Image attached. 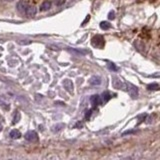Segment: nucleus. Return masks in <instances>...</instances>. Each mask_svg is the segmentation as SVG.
Listing matches in <instances>:
<instances>
[{
  "label": "nucleus",
  "instance_id": "nucleus-1",
  "mask_svg": "<svg viewBox=\"0 0 160 160\" xmlns=\"http://www.w3.org/2000/svg\"><path fill=\"white\" fill-rule=\"evenodd\" d=\"M16 8H17L19 13L27 16V17H33V16L36 15V8L25 1L18 2L17 5H16Z\"/></svg>",
  "mask_w": 160,
  "mask_h": 160
},
{
  "label": "nucleus",
  "instance_id": "nucleus-2",
  "mask_svg": "<svg viewBox=\"0 0 160 160\" xmlns=\"http://www.w3.org/2000/svg\"><path fill=\"white\" fill-rule=\"evenodd\" d=\"M105 42H104V38H103L101 35H96V36L93 37L92 39V45L95 46L97 48H103Z\"/></svg>",
  "mask_w": 160,
  "mask_h": 160
},
{
  "label": "nucleus",
  "instance_id": "nucleus-3",
  "mask_svg": "<svg viewBox=\"0 0 160 160\" xmlns=\"http://www.w3.org/2000/svg\"><path fill=\"white\" fill-rule=\"evenodd\" d=\"M126 86H127V91L129 93V95L131 96L132 98H136L138 96V88L137 86L133 85L131 83H126Z\"/></svg>",
  "mask_w": 160,
  "mask_h": 160
},
{
  "label": "nucleus",
  "instance_id": "nucleus-4",
  "mask_svg": "<svg viewBox=\"0 0 160 160\" xmlns=\"http://www.w3.org/2000/svg\"><path fill=\"white\" fill-rule=\"evenodd\" d=\"M25 139L27 141H30V142H35V141L38 140V134L36 133L35 131H28L26 134L24 135Z\"/></svg>",
  "mask_w": 160,
  "mask_h": 160
},
{
  "label": "nucleus",
  "instance_id": "nucleus-5",
  "mask_svg": "<svg viewBox=\"0 0 160 160\" xmlns=\"http://www.w3.org/2000/svg\"><path fill=\"white\" fill-rule=\"evenodd\" d=\"M63 87H64L65 90H66L67 92H69V93H72L73 89H74V85H73L72 81L69 79L63 80Z\"/></svg>",
  "mask_w": 160,
  "mask_h": 160
},
{
  "label": "nucleus",
  "instance_id": "nucleus-6",
  "mask_svg": "<svg viewBox=\"0 0 160 160\" xmlns=\"http://www.w3.org/2000/svg\"><path fill=\"white\" fill-rule=\"evenodd\" d=\"M111 83H112V86L114 88H116V89H120V88H122V86H123V84H122V81L120 80L118 77L115 76V75H113L112 77H111Z\"/></svg>",
  "mask_w": 160,
  "mask_h": 160
},
{
  "label": "nucleus",
  "instance_id": "nucleus-7",
  "mask_svg": "<svg viewBox=\"0 0 160 160\" xmlns=\"http://www.w3.org/2000/svg\"><path fill=\"white\" fill-rule=\"evenodd\" d=\"M90 102H91V104L93 105V106H97V105H99L101 103L100 96L98 95V94H94V95H92L91 97H90Z\"/></svg>",
  "mask_w": 160,
  "mask_h": 160
},
{
  "label": "nucleus",
  "instance_id": "nucleus-8",
  "mask_svg": "<svg viewBox=\"0 0 160 160\" xmlns=\"http://www.w3.org/2000/svg\"><path fill=\"white\" fill-rule=\"evenodd\" d=\"M89 84L92 86H96V85H100L101 84V78L99 76H92L91 78L89 79Z\"/></svg>",
  "mask_w": 160,
  "mask_h": 160
},
{
  "label": "nucleus",
  "instance_id": "nucleus-9",
  "mask_svg": "<svg viewBox=\"0 0 160 160\" xmlns=\"http://www.w3.org/2000/svg\"><path fill=\"white\" fill-rule=\"evenodd\" d=\"M51 8V2L50 1H44L40 6V10L41 11H47Z\"/></svg>",
  "mask_w": 160,
  "mask_h": 160
},
{
  "label": "nucleus",
  "instance_id": "nucleus-10",
  "mask_svg": "<svg viewBox=\"0 0 160 160\" xmlns=\"http://www.w3.org/2000/svg\"><path fill=\"white\" fill-rule=\"evenodd\" d=\"M111 98L110 94H109V92L105 91L102 93V95L100 96V100H101V103H106L107 101H108L109 99Z\"/></svg>",
  "mask_w": 160,
  "mask_h": 160
},
{
  "label": "nucleus",
  "instance_id": "nucleus-11",
  "mask_svg": "<svg viewBox=\"0 0 160 160\" xmlns=\"http://www.w3.org/2000/svg\"><path fill=\"white\" fill-rule=\"evenodd\" d=\"M9 136L12 138V139H18V138L21 137V133L18 130L14 129V130H11L9 133Z\"/></svg>",
  "mask_w": 160,
  "mask_h": 160
},
{
  "label": "nucleus",
  "instance_id": "nucleus-12",
  "mask_svg": "<svg viewBox=\"0 0 160 160\" xmlns=\"http://www.w3.org/2000/svg\"><path fill=\"white\" fill-rule=\"evenodd\" d=\"M65 127V124L64 123H58V124H56V125H54V126H52V131L53 132H59L61 131V130L63 129V128Z\"/></svg>",
  "mask_w": 160,
  "mask_h": 160
},
{
  "label": "nucleus",
  "instance_id": "nucleus-13",
  "mask_svg": "<svg viewBox=\"0 0 160 160\" xmlns=\"http://www.w3.org/2000/svg\"><path fill=\"white\" fill-rule=\"evenodd\" d=\"M110 27H111L110 23L107 22V21H102V22L100 23V28L102 29V30H108Z\"/></svg>",
  "mask_w": 160,
  "mask_h": 160
},
{
  "label": "nucleus",
  "instance_id": "nucleus-14",
  "mask_svg": "<svg viewBox=\"0 0 160 160\" xmlns=\"http://www.w3.org/2000/svg\"><path fill=\"white\" fill-rule=\"evenodd\" d=\"M159 85L157 83H152V84H149L147 86V89L148 90H159Z\"/></svg>",
  "mask_w": 160,
  "mask_h": 160
},
{
  "label": "nucleus",
  "instance_id": "nucleus-15",
  "mask_svg": "<svg viewBox=\"0 0 160 160\" xmlns=\"http://www.w3.org/2000/svg\"><path fill=\"white\" fill-rule=\"evenodd\" d=\"M136 133V130H129V131H126L122 133V136H125V135H129V134H134Z\"/></svg>",
  "mask_w": 160,
  "mask_h": 160
},
{
  "label": "nucleus",
  "instance_id": "nucleus-16",
  "mask_svg": "<svg viewBox=\"0 0 160 160\" xmlns=\"http://www.w3.org/2000/svg\"><path fill=\"white\" fill-rule=\"evenodd\" d=\"M108 18L110 20H113L115 18V12L114 11H110L109 12V14H108Z\"/></svg>",
  "mask_w": 160,
  "mask_h": 160
},
{
  "label": "nucleus",
  "instance_id": "nucleus-17",
  "mask_svg": "<svg viewBox=\"0 0 160 160\" xmlns=\"http://www.w3.org/2000/svg\"><path fill=\"white\" fill-rule=\"evenodd\" d=\"M108 67H109V69H111V70H113V71H116L117 70V67L115 66L113 63H109L108 64Z\"/></svg>",
  "mask_w": 160,
  "mask_h": 160
},
{
  "label": "nucleus",
  "instance_id": "nucleus-18",
  "mask_svg": "<svg viewBox=\"0 0 160 160\" xmlns=\"http://www.w3.org/2000/svg\"><path fill=\"white\" fill-rule=\"evenodd\" d=\"M54 2H55L56 6H60V5H62V4L64 3L65 0H54Z\"/></svg>",
  "mask_w": 160,
  "mask_h": 160
},
{
  "label": "nucleus",
  "instance_id": "nucleus-19",
  "mask_svg": "<svg viewBox=\"0 0 160 160\" xmlns=\"http://www.w3.org/2000/svg\"><path fill=\"white\" fill-rule=\"evenodd\" d=\"M92 111H93L92 109H90V110L87 111V113H86V115H85V118H86V119H89V118H90V115H91Z\"/></svg>",
  "mask_w": 160,
  "mask_h": 160
},
{
  "label": "nucleus",
  "instance_id": "nucleus-20",
  "mask_svg": "<svg viewBox=\"0 0 160 160\" xmlns=\"http://www.w3.org/2000/svg\"><path fill=\"white\" fill-rule=\"evenodd\" d=\"M19 118H20V114H19V113H17V117L15 116V118H14V121H13V124L17 123V122L19 121Z\"/></svg>",
  "mask_w": 160,
  "mask_h": 160
},
{
  "label": "nucleus",
  "instance_id": "nucleus-21",
  "mask_svg": "<svg viewBox=\"0 0 160 160\" xmlns=\"http://www.w3.org/2000/svg\"><path fill=\"white\" fill-rule=\"evenodd\" d=\"M89 19H90V16L87 15V17L85 18V20H84L83 22H82V26H84V25H85V23L87 22V21H89Z\"/></svg>",
  "mask_w": 160,
  "mask_h": 160
},
{
  "label": "nucleus",
  "instance_id": "nucleus-22",
  "mask_svg": "<svg viewBox=\"0 0 160 160\" xmlns=\"http://www.w3.org/2000/svg\"><path fill=\"white\" fill-rule=\"evenodd\" d=\"M4 1H7V2H12V1H14V0H4Z\"/></svg>",
  "mask_w": 160,
  "mask_h": 160
},
{
  "label": "nucleus",
  "instance_id": "nucleus-23",
  "mask_svg": "<svg viewBox=\"0 0 160 160\" xmlns=\"http://www.w3.org/2000/svg\"><path fill=\"white\" fill-rule=\"evenodd\" d=\"M1 130H2V126L0 125V131H1Z\"/></svg>",
  "mask_w": 160,
  "mask_h": 160
}]
</instances>
